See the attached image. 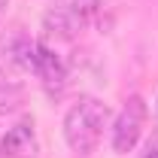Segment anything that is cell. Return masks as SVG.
Segmentation results:
<instances>
[{
	"label": "cell",
	"mask_w": 158,
	"mask_h": 158,
	"mask_svg": "<svg viewBox=\"0 0 158 158\" xmlns=\"http://www.w3.org/2000/svg\"><path fill=\"white\" fill-rule=\"evenodd\" d=\"M110 122V106L98 98H79L64 116V140L70 152L88 158L100 143V134Z\"/></svg>",
	"instance_id": "obj_1"
},
{
	"label": "cell",
	"mask_w": 158,
	"mask_h": 158,
	"mask_svg": "<svg viewBox=\"0 0 158 158\" xmlns=\"http://www.w3.org/2000/svg\"><path fill=\"white\" fill-rule=\"evenodd\" d=\"M143 128H146V100L140 94H131L113 122V152L118 155L134 152V146L143 137Z\"/></svg>",
	"instance_id": "obj_2"
},
{
	"label": "cell",
	"mask_w": 158,
	"mask_h": 158,
	"mask_svg": "<svg viewBox=\"0 0 158 158\" xmlns=\"http://www.w3.org/2000/svg\"><path fill=\"white\" fill-rule=\"evenodd\" d=\"M82 27H85V19L70 3H55L43 12V31L55 40H73Z\"/></svg>",
	"instance_id": "obj_3"
},
{
	"label": "cell",
	"mask_w": 158,
	"mask_h": 158,
	"mask_svg": "<svg viewBox=\"0 0 158 158\" xmlns=\"http://www.w3.org/2000/svg\"><path fill=\"white\" fill-rule=\"evenodd\" d=\"M34 73L40 76L43 88H46L49 94H61V91L67 88V67H64V61H61L58 55L49 49V46H43V43H37Z\"/></svg>",
	"instance_id": "obj_4"
},
{
	"label": "cell",
	"mask_w": 158,
	"mask_h": 158,
	"mask_svg": "<svg viewBox=\"0 0 158 158\" xmlns=\"http://www.w3.org/2000/svg\"><path fill=\"white\" fill-rule=\"evenodd\" d=\"M37 155H40V143L31 122L12 125L0 140V158H37Z\"/></svg>",
	"instance_id": "obj_5"
},
{
	"label": "cell",
	"mask_w": 158,
	"mask_h": 158,
	"mask_svg": "<svg viewBox=\"0 0 158 158\" xmlns=\"http://www.w3.org/2000/svg\"><path fill=\"white\" fill-rule=\"evenodd\" d=\"M0 52L3 61L9 67H19V70H34V61H37V43L27 37L24 31H9L0 40Z\"/></svg>",
	"instance_id": "obj_6"
},
{
	"label": "cell",
	"mask_w": 158,
	"mask_h": 158,
	"mask_svg": "<svg viewBox=\"0 0 158 158\" xmlns=\"http://www.w3.org/2000/svg\"><path fill=\"white\" fill-rule=\"evenodd\" d=\"M19 103H21V88L19 85H3V88H0V113L15 110Z\"/></svg>",
	"instance_id": "obj_7"
},
{
	"label": "cell",
	"mask_w": 158,
	"mask_h": 158,
	"mask_svg": "<svg viewBox=\"0 0 158 158\" xmlns=\"http://www.w3.org/2000/svg\"><path fill=\"white\" fill-rule=\"evenodd\" d=\"M70 6H73V9H76V12H79V15H82L85 21H88V19H94V15L100 12L103 0H73Z\"/></svg>",
	"instance_id": "obj_8"
},
{
	"label": "cell",
	"mask_w": 158,
	"mask_h": 158,
	"mask_svg": "<svg viewBox=\"0 0 158 158\" xmlns=\"http://www.w3.org/2000/svg\"><path fill=\"white\" fill-rule=\"evenodd\" d=\"M143 158H158V143H149V149H146Z\"/></svg>",
	"instance_id": "obj_9"
},
{
	"label": "cell",
	"mask_w": 158,
	"mask_h": 158,
	"mask_svg": "<svg viewBox=\"0 0 158 158\" xmlns=\"http://www.w3.org/2000/svg\"><path fill=\"white\" fill-rule=\"evenodd\" d=\"M3 85H12V82L6 79V73H3V67H0V88H3Z\"/></svg>",
	"instance_id": "obj_10"
},
{
	"label": "cell",
	"mask_w": 158,
	"mask_h": 158,
	"mask_svg": "<svg viewBox=\"0 0 158 158\" xmlns=\"http://www.w3.org/2000/svg\"><path fill=\"white\" fill-rule=\"evenodd\" d=\"M6 6H9V0H0V19L6 15Z\"/></svg>",
	"instance_id": "obj_11"
}]
</instances>
